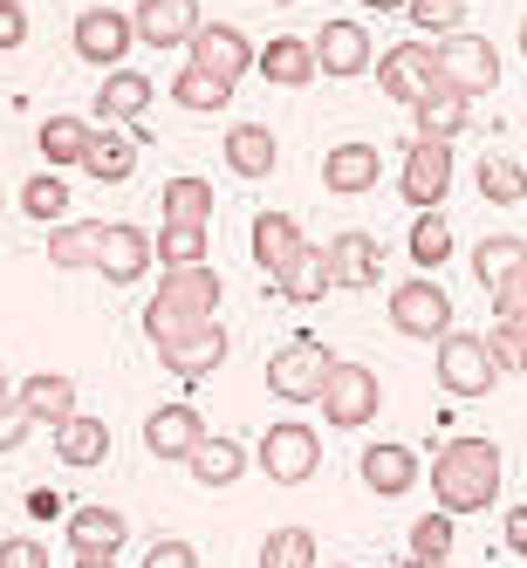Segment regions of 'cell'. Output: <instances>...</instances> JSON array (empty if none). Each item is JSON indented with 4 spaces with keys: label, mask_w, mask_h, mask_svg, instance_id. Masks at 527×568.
<instances>
[{
    "label": "cell",
    "mask_w": 527,
    "mask_h": 568,
    "mask_svg": "<svg viewBox=\"0 0 527 568\" xmlns=\"http://www.w3.org/2000/svg\"><path fill=\"white\" fill-rule=\"evenodd\" d=\"M404 247H412V261H418V267L453 261V226H445V206H438V213H418V220H412V240H404Z\"/></svg>",
    "instance_id": "42"
},
{
    "label": "cell",
    "mask_w": 527,
    "mask_h": 568,
    "mask_svg": "<svg viewBox=\"0 0 527 568\" xmlns=\"http://www.w3.org/2000/svg\"><path fill=\"white\" fill-rule=\"evenodd\" d=\"M322 568H356V561H322Z\"/></svg>",
    "instance_id": "55"
},
{
    "label": "cell",
    "mask_w": 527,
    "mask_h": 568,
    "mask_svg": "<svg viewBox=\"0 0 527 568\" xmlns=\"http://www.w3.org/2000/svg\"><path fill=\"white\" fill-rule=\"evenodd\" d=\"M371 14H397V8H412V0H363Z\"/></svg>",
    "instance_id": "52"
},
{
    "label": "cell",
    "mask_w": 527,
    "mask_h": 568,
    "mask_svg": "<svg viewBox=\"0 0 527 568\" xmlns=\"http://www.w3.org/2000/svg\"><path fill=\"white\" fill-rule=\"evenodd\" d=\"M158 261V247H151V233L144 226H124L116 220L110 233H103V261H97V274H110L116 288H131V281H144V267Z\"/></svg>",
    "instance_id": "18"
},
{
    "label": "cell",
    "mask_w": 527,
    "mask_h": 568,
    "mask_svg": "<svg viewBox=\"0 0 527 568\" xmlns=\"http://www.w3.org/2000/svg\"><path fill=\"white\" fill-rule=\"evenodd\" d=\"M42 158H49V172H69V165H83L90 158V138H97V124H83V116H49L42 131Z\"/></svg>",
    "instance_id": "31"
},
{
    "label": "cell",
    "mask_w": 527,
    "mask_h": 568,
    "mask_svg": "<svg viewBox=\"0 0 527 568\" xmlns=\"http://www.w3.org/2000/svg\"><path fill=\"white\" fill-rule=\"evenodd\" d=\"M453 541H459V514L432 507V514L412 520V555L418 561H453Z\"/></svg>",
    "instance_id": "36"
},
{
    "label": "cell",
    "mask_w": 527,
    "mask_h": 568,
    "mask_svg": "<svg viewBox=\"0 0 527 568\" xmlns=\"http://www.w3.org/2000/svg\"><path fill=\"white\" fill-rule=\"evenodd\" d=\"M199 438H206L199 404H158V412L144 418V453H158V459H192Z\"/></svg>",
    "instance_id": "13"
},
{
    "label": "cell",
    "mask_w": 527,
    "mask_h": 568,
    "mask_svg": "<svg viewBox=\"0 0 527 568\" xmlns=\"http://www.w3.org/2000/svg\"><path fill=\"white\" fill-rule=\"evenodd\" d=\"M520 267H527V240H520V233H486L479 247H473V274H479L486 295H494L500 281H514Z\"/></svg>",
    "instance_id": "29"
},
{
    "label": "cell",
    "mask_w": 527,
    "mask_h": 568,
    "mask_svg": "<svg viewBox=\"0 0 527 568\" xmlns=\"http://www.w3.org/2000/svg\"><path fill=\"white\" fill-rule=\"evenodd\" d=\"M377 83H384V97L391 103H404V110H418L445 75H438V42H397L384 62H377Z\"/></svg>",
    "instance_id": "8"
},
{
    "label": "cell",
    "mask_w": 527,
    "mask_h": 568,
    "mask_svg": "<svg viewBox=\"0 0 527 568\" xmlns=\"http://www.w3.org/2000/svg\"><path fill=\"white\" fill-rule=\"evenodd\" d=\"M363 486H371L377 500H404L418 486V453H412V445H397V438L363 445Z\"/></svg>",
    "instance_id": "15"
},
{
    "label": "cell",
    "mask_w": 527,
    "mask_h": 568,
    "mask_svg": "<svg viewBox=\"0 0 527 568\" xmlns=\"http://www.w3.org/2000/svg\"><path fill=\"white\" fill-rule=\"evenodd\" d=\"M520 55H527V21H520Z\"/></svg>",
    "instance_id": "56"
},
{
    "label": "cell",
    "mask_w": 527,
    "mask_h": 568,
    "mask_svg": "<svg viewBox=\"0 0 527 568\" xmlns=\"http://www.w3.org/2000/svg\"><path fill=\"white\" fill-rule=\"evenodd\" d=\"M377 179H384V151H377V144H336L330 158H322V185L343 192V199L371 192Z\"/></svg>",
    "instance_id": "20"
},
{
    "label": "cell",
    "mask_w": 527,
    "mask_h": 568,
    "mask_svg": "<svg viewBox=\"0 0 527 568\" xmlns=\"http://www.w3.org/2000/svg\"><path fill=\"white\" fill-rule=\"evenodd\" d=\"M192 69H213L220 83H240V75H247L261 55H254V42L247 34H240L233 21H199V34H192Z\"/></svg>",
    "instance_id": "12"
},
{
    "label": "cell",
    "mask_w": 527,
    "mask_h": 568,
    "mask_svg": "<svg viewBox=\"0 0 527 568\" xmlns=\"http://www.w3.org/2000/svg\"><path fill=\"white\" fill-rule=\"evenodd\" d=\"M226 97H233V83H220L213 69H192V62H185V69L172 75V103H179V110H226Z\"/></svg>",
    "instance_id": "37"
},
{
    "label": "cell",
    "mask_w": 527,
    "mask_h": 568,
    "mask_svg": "<svg viewBox=\"0 0 527 568\" xmlns=\"http://www.w3.org/2000/svg\"><path fill=\"white\" fill-rule=\"evenodd\" d=\"M391 329L412 336V343H445L453 336V302H445L438 281H397L391 288Z\"/></svg>",
    "instance_id": "5"
},
{
    "label": "cell",
    "mask_w": 527,
    "mask_h": 568,
    "mask_svg": "<svg viewBox=\"0 0 527 568\" xmlns=\"http://www.w3.org/2000/svg\"><path fill=\"white\" fill-rule=\"evenodd\" d=\"M486 356H494L500 377H527V322H494L486 336Z\"/></svg>",
    "instance_id": "43"
},
{
    "label": "cell",
    "mask_w": 527,
    "mask_h": 568,
    "mask_svg": "<svg viewBox=\"0 0 527 568\" xmlns=\"http://www.w3.org/2000/svg\"><path fill=\"white\" fill-rule=\"evenodd\" d=\"M165 220L206 226V220H213V185H206V179H172V185H165Z\"/></svg>",
    "instance_id": "41"
},
{
    "label": "cell",
    "mask_w": 527,
    "mask_h": 568,
    "mask_svg": "<svg viewBox=\"0 0 527 568\" xmlns=\"http://www.w3.org/2000/svg\"><path fill=\"white\" fill-rule=\"evenodd\" d=\"M404 14L418 21V34H438V42H445V34H459V21H466V0H412Z\"/></svg>",
    "instance_id": "44"
},
{
    "label": "cell",
    "mask_w": 527,
    "mask_h": 568,
    "mask_svg": "<svg viewBox=\"0 0 527 568\" xmlns=\"http://www.w3.org/2000/svg\"><path fill=\"white\" fill-rule=\"evenodd\" d=\"M479 192H486V206H520V199H527V172L514 165L507 151H486L479 158Z\"/></svg>",
    "instance_id": "35"
},
{
    "label": "cell",
    "mask_w": 527,
    "mask_h": 568,
    "mask_svg": "<svg viewBox=\"0 0 527 568\" xmlns=\"http://www.w3.org/2000/svg\"><path fill=\"white\" fill-rule=\"evenodd\" d=\"M336 288V274H330V247H308L288 274H281V295H288V302H322V295H330Z\"/></svg>",
    "instance_id": "34"
},
{
    "label": "cell",
    "mask_w": 527,
    "mask_h": 568,
    "mask_svg": "<svg viewBox=\"0 0 527 568\" xmlns=\"http://www.w3.org/2000/svg\"><path fill=\"white\" fill-rule=\"evenodd\" d=\"M144 568H199V548L192 541H151L144 548Z\"/></svg>",
    "instance_id": "47"
},
{
    "label": "cell",
    "mask_w": 527,
    "mask_h": 568,
    "mask_svg": "<svg viewBox=\"0 0 527 568\" xmlns=\"http://www.w3.org/2000/svg\"><path fill=\"white\" fill-rule=\"evenodd\" d=\"M62 535H69V555H116L131 527H124V514H116V507H75L62 520Z\"/></svg>",
    "instance_id": "22"
},
{
    "label": "cell",
    "mask_w": 527,
    "mask_h": 568,
    "mask_svg": "<svg viewBox=\"0 0 527 568\" xmlns=\"http://www.w3.org/2000/svg\"><path fill=\"white\" fill-rule=\"evenodd\" d=\"M397 568H453V561H418V555H412V561H397Z\"/></svg>",
    "instance_id": "54"
},
{
    "label": "cell",
    "mask_w": 527,
    "mask_h": 568,
    "mask_svg": "<svg viewBox=\"0 0 527 568\" xmlns=\"http://www.w3.org/2000/svg\"><path fill=\"white\" fill-rule=\"evenodd\" d=\"M103 233H110V220H62V226L49 233V261H55L62 274L97 267V261H103Z\"/></svg>",
    "instance_id": "27"
},
{
    "label": "cell",
    "mask_w": 527,
    "mask_h": 568,
    "mask_svg": "<svg viewBox=\"0 0 527 568\" xmlns=\"http://www.w3.org/2000/svg\"><path fill=\"white\" fill-rule=\"evenodd\" d=\"M302 254H308V240H302V226H295L288 213H261V220H254V261H261V274L281 281Z\"/></svg>",
    "instance_id": "21"
},
{
    "label": "cell",
    "mask_w": 527,
    "mask_h": 568,
    "mask_svg": "<svg viewBox=\"0 0 527 568\" xmlns=\"http://www.w3.org/2000/svg\"><path fill=\"white\" fill-rule=\"evenodd\" d=\"M220 302H226V281L213 267H165V288L144 302V336L165 349L199 322H220Z\"/></svg>",
    "instance_id": "2"
},
{
    "label": "cell",
    "mask_w": 527,
    "mask_h": 568,
    "mask_svg": "<svg viewBox=\"0 0 527 568\" xmlns=\"http://www.w3.org/2000/svg\"><path fill=\"white\" fill-rule=\"evenodd\" d=\"M500 535H507V548L527 561V507H514V514H507V527H500Z\"/></svg>",
    "instance_id": "50"
},
{
    "label": "cell",
    "mask_w": 527,
    "mask_h": 568,
    "mask_svg": "<svg viewBox=\"0 0 527 568\" xmlns=\"http://www.w3.org/2000/svg\"><path fill=\"white\" fill-rule=\"evenodd\" d=\"M28 514H34V520H62V500L49 494V486H34V494H28Z\"/></svg>",
    "instance_id": "51"
},
{
    "label": "cell",
    "mask_w": 527,
    "mask_h": 568,
    "mask_svg": "<svg viewBox=\"0 0 527 568\" xmlns=\"http://www.w3.org/2000/svg\"><path fill=\"white\" fill-rule=\"evenodd\" d=\"M138 42L144 49H179L199 34V0H138Z\"/></svg>",
    "instance_id": "17"
},
{
    "label": "cell",
    "mask_w": 527,
    "mask_h": 568,
    "mask_svg": "<svg viewBox=\"0 0 527 568\" xmlns=\"http://www.w3.org/2000/svg\"><path fill=\"white\" fill-rule=\"evenodd\" d=\"M397 192L412 199L418 213H438L445 192H453V144H432V138H412V144H404Z\"/></svg>",
    "instance_id": "7"
},
{
    "label": "cell",
    "mask_w": 527,
    "mask_h": 568,
    "mask_svg": "<svg viewBox=\"0 0 527 568\" xmlns=\"http://www.w3.org/2000/svg\"><path fill=\"white\" fill-rule=\"evenodd\" d=\"M494 322H527V267L494 288Z\"/></svg>",
    "instance_id": "46"
},
{
    "label": "cell",
    "mask_w": 527,
    "mask_h": 568,
    "mask_svg": "<svg viewBox=\"0 0 527 568\" xmlns=\"http://www.w3.org/2000/svg\"><path fill=\"white\" fill-rule=\"evenodd\" d=\"M0 568H49L42 541H0Z\"/></svg>",
    "instance_id": "49"
},
{
    "label": "cell",
    "mask_w": 527,
    "mask_h": 568,
    "mask_svg": "<svg viewBox=\"0 0 527 568\" xmlns=\"http://www.w3.org/2000/svg\"><path fill=\"white\" fill-rule=\"evenodd\" d=\"M14 397L28 404V418H34V425H55V432H62V425L75 418V384H69V377H55V371H34Z\"/></svg>",
    "instance_id": "28"
},
{
    "label": "cell",
    "mask_w": 527,
    "mask_h": 568,
    "mask_svg": "<svg viewBox=\"0 0 527 568\" xmlns=\"http://www.w3.org/2000/svg\"><path fill=\"white\" fill-rule=\"evenodd\" d=\"M0 397H8V377H0Z\"/></svg>",
    "instance_id": "57"
},
{
    "label": "cell",
    "mask_w": 527,
    "mask_h": 568,
    "mask_svg": "<svg viewBox=\"0 0 527 568\" xmlns=\"http://www.w3.org/2000/svg\"><path fill=\"white\" fill-rule=\"evenodd\" d=\"M83 172H90V179H103V185H124V179L138 172V138H124L116 124H103V131L90 138Z\"/></svg>",
    "instance_id": "30"
},
{
    "label": "cell",
    "mask_w": 527,
    "mask_h": 568,
    "mask_svg": "<svg viewBox=\"0 0 527 568\" xmlns=\"http://www.w3.org/2000/svg\"><path fill=\"white\" fill-rule=\"evenodd\" d=\"M0 192H8V185H0Z\"/></svg>",
    "instance_id": "58"
},
{
    "label": "cell",
    "mask_w": 527,
    "mask_h": 568,
    "mask_svg": "<svg viewBox=\"0 0 527 568\" xmlns=\"http://www.w3.org/2000/svg\"><path fill=\"white\" fill-rule=\"evenodd\" d=\"M55 453H62V466H103V453H110V425L103 418H90V412H75L62 432H55Z\"/></svg>",
    "instance_id": "32"
},
{
    "label": "cell",
    "mask_w": 527,
    "mask_h": 568,
    "mask_svg": "<svg viewBox=\"0 0 527 568\" xmlns=\"http://www.w3.org/2000/svg\"><path fill=\"white\" fill-rule=\"evenodd\" d=\"M315 69L322 75H336V83H343V75H363V69H371V34H363V21H322L315 28Z\"/></svg>",
    "instance_id": "14"
},
{
    "label": "cell",
    "mask_w": 527,
    "mask_h": 568,
    "mask_svg": "<svg viewBox=\"0 0 527 568\" xmlns=\"http://www.w3.org/2000/svg\"><path fill=\"white\" fill-rule=\"evenodd\" d=\"M261 568H322L315 561V535L308 527H274L261 541Z\"/></svg>",
    "instance_id": "40"
},
{
    "label": "cell",
    "mask_w": 527,
    "mask_h": 568,
    "mask_svg": "<svg viewBox=\"0 0 527 568\" xmlns=\"http://www.w3.org/2000/svg\"><path fill=\"white\" fill-rule=\"evenodd\" d=\"M438 384H445V397H486L500 384V371H494V356H486V336H466V329H453L438 343Z\"/></svg>",
    "instance_id": "10"
},
{
    "label": "cell",
    "mask_w": 527,
    "mask_h": 568,
    "mask_svg": "<svg viewBox=\"0 0 527 568\" xmlns=\"http://www.w3.org/2000/svg\"><path fill=\"white\" fill-rule=\"evenodd\" d=\"M377 404H384V384H377L371 363H343L336 356L330 384H322V418H330L336 432H363L377 418Z\"/></svg>",
    "instance_id": "4"
},
{
    "label": "cell",
    "mask_w": 527,
    "mask_h": 568,
    "mask_svg": "<svg viewBox=\"0 0 527 568\" xmlns=\"http://www.w3.org/2000/svg\"><path fill=\"white\" fill-rule=\"evenodd\" d=\"M75 568H116V555H75Z\"/></svg>",
    "instance_id": "53"
},
{
    "label": "cell",
    "mask_w": 527,
    "mask_h": 568,
    "mask_svg": "<svg viewBox=\"0 0 527 568\" xmlns=\"http://www.w3.org/2000/svg\"><path fill=\"white\" fill-rule=\"evenodd\" d=\"M144 110H151V75L110 69L103 83H97V124H138Z\"/></svg>",
    "instance_id": "23"
},
{
    "label": "cell",
    "mask_w": 527,
    "mask_h": 568,
    "mask_svg": "<svg viewBox=\"0 0 527 568\" xmlns=\"http://www.w3.org/2000/svg\"><path fill=\"white\" fill-rule=\"evenodd\" d=\"M254 69L267 75L274 90H302V83H315V75H322V69H315V42H295V34H274Z\"/></svg>",
    "instance_id": "25"
},
{
    "label": "cell",
    "mask_w": 527,
    "mask_h": 568,
    "mask_svg": "<svg viewBox=\"0 0 527 568\" xmlns=\"http://www.w3.org/2000/svg\"><path fill=\"white\" fill-rule=\"evenodd\" d=\"M336 371V349L322 343V336H295V343H281L267 356V390L281 404H322V384H330Z\"/></svg>",
    "instance_id": "3"
},
{
    "label": "cell",
    "mask_w": 527,
    "mask_h": 568,
    "mask_svg": "<svg viewBox=\"0 0 527 568\" xmlns=\"http://www.w3.org/2000/svg\"><path fill=\"white\" fill-rule=\"evenodd\" d=\"M199 486H233L240 473H247V445L240 438H199V453L185 459Z\"/></svg>",
    "instance_id": "33"
},
{
    "label": "cell",
    "mask_w": 527,
    "mask_h": 568,
    "mask_svg": "<svg viewBox=\"0 0 527 568\" xmlns=\"http://www.w3.org/2000/svg\"><path fill=\"white\" fill-rule=\"evenodd\" d=\"M500 445L494 438H445L432 459V494L445 514H486L500 500Z\"/></svg>",
    "instance_id": "1"
},
{
    "label": "cell",
    "mask_w": 527,
    "mask_h": 568,
    "mask_svg": "<svg viewBox=\"0 0 527 568\" xmlns=\"http://www.w3.org/2000/svg\"><path fill=\"white\" fill-rule=\"evenodd\" d=\"M226 329H220V322H199V329H185L179 343H165V349H158V356H165V371L172 377H185V384H199V377H213L220 371V363H226Z\"/></svg>",
    "instance_id": "16"
},
{
    "label": "cell",
    "mask_w": 527,
    "mask_h": 568,
    "mask_svg": "<svg viewBox=\"0 0 527 568\" xmlns=\"http://www.w3.org/2000/svg\"><path fill=\"white\" fill-rule=\"evenodd\" d=\"M131 42H138V21L131 14H116V8H83V14H75V55L97 62L103 75L124 69Z\"/></svg>",
    "instance_id": "11"
},
{
    "label": "cell",
    "mask_w": 527,
    "mask_h": 568,
    "mask_svg": "<svg viewBox=\"0 0 527 568\" xmlns=\"http://www.w3.org/2000/svg\"><path fill=\"white\" fill-rule=\"evenodd\" d=\"M151 247L165 267H206V226H179L165 220V233H151Z\"/></svg>",
    "instance_id": "39"
},
{
    "label": "cell",
    "mask_w": 527,
    "mask_h": 568,
    "mask_svg": "<svg viewBox=\"0 0 527 568\" xmlns=\"http://www.w3.org/2000/svg\"><path fill=\"white\" fill-rule=\"evenodd\" d=\"M438 75L459 97H486V90H500V49L486 42V34L459 28V34H445V42H438Z\"/></svg>",
    "instance_id": "6"
},
{
    "label": "cell",
    "mask_w": 527,
    "mask_h": 568,
    "mask_svg": "<svg viewBox=\"0 0 527 568\" xmlns=\"http://www.w3.org/2000/svg\"><path fill=\"white\" fill-rule=\"evenodd\" d=\"M28 42V8L21 0H0V49H21Z\"/></svg>",
    "instance_id": "48"
},
{
    "label": "cell",
    "mask_w": 527,
    "mask_h": 568,
    "mask_svg": "<svg viewBox=\"0 0 527 568\" xmlns=\"http://www.w3.org/2000/svg\"><path fill=\"white\" fill-rule=\"evenodd\" d=\"M281 165V144L267 124H226V172L233 179H267Z\"/></svg>",
    "instance_id": "24"
},
{
    "label": "cell",
    "mask_w": 527,
    "mask_h": 568,
    "mask_svg": "<svg viewBox=\"0 0 527 568\" xmlns=\"http://www.w3.org/2000/svg\"><path fill=\"white\" fill-rule=\"evenodd\" d=\"M254 459H261V473H267L274 486H308L315 466H322V438H315L308 425H274V432L254 445Z\"/></svg>",
    "instance_id": "9"
},
{
    "label": "cell",
    "mask_w": 527,
    "mask_h": 568,
    "mask_svg": "<svg viewBox=\"0 0 527 568\" xmlns=\"http://www.w3.org/2000/svg\"><path fill=\"white\" fill-rule=\"evenodd\" d=\"M412 124H418V138H432V144H453V138L473 124V97H459L453 83H438V90L412 110Z\"/></svg>",
    "instance_id": "26"
},
{
    "label": "cell",
    "mask_w": 527,
    "mask_h": 568,
    "mask_svg": "<svg viewBox=\"0 0 527 568\" xmlns=\"http://www.w3.org/2000/svg\"><path fill=\"white\" fill-rule=\"evenodd\" d=\"M28 432H34L28 404H21V397H0V453H21V445H28Z\"/></svg>",
    "instance_id": "45"
},
{
    "label": "cell",
    "mask_w": 527,
    "mask_h": 568,
    "mask_svg": "<svg viewBox=\"0 0 527 568\" xmlns=\"http://www.w3.org/2000/svg\"><path fill=\"white\" fill-rule=\"evenodd\" d=\"M330 274H336V288H377L384 281V247L371 233H336L330 240Z\"/></svg>",
    "instance_id": "19"
},
{
    "label": "cell",
    "mask_w": 527,
    "mask_h": 568,
    "mask_svg": "<svg viewBox=\"0 0 527 568\" xmlns=\"http://www.w3.org/2000/svg\"><path fill=\"white\" fill-rule=\"evenodd\" d=\"M21 213L42 220V226H62V220H69V179H62V172L28 179V185H21Z\"/></svg>",
    "instance_id": "38"
}]
</instances>
